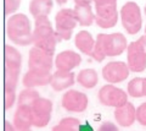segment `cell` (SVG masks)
<instances>
[{
    "label": "cell",
    "instance_id": "6da1fadb",
    "mask_svg": "<svg viewBox=\"0 0 146 131\" xmlns=\"http://www.w3.org/2000/svg\"><path fill=\"white\" fill-rule=\"evenodd\" d=\"M6 34L12 43L21 47L29 46L33 38V31L29 19L25 13H15L6 22Z\"/></svg>",
    "mask_w": 146,
    "mask_h": 131
},
{
    "label": "cell",
    "instance_id": "7a4b0ae2",
    "mask_svg": "<svg viewBox=\"0 0 146 131\" xmlns=\"http://www.w3.org/2000/svg\"><path fill=\"white\" fill-rule=\"evenodd\" d=\"M58 42L60 39H58V36L56 31L54 30L52 25L34 27L33 38H32V43L34 44V47L54 55Z\"/></svg>",
    "mask_w": 146,
    "mask_h": 131
},
{
    "label": "cell",
    "instance_id": "3957f363",
    "mask_svg": "<svg viewBox=\"0 0 146 131\" xmlns=\"http://www.w3.org/2000/svg\"><path fill=\"white\" fill-rule=\"evenodd\" d=\"M122 26L127 33L136 34L140 32L143 27V16H141V9L134 1H128L122 6L119 11Z\"/></svg>",
    "mask_w": 146,
    "mask_h": 131
},
{
    "label": "cell",
    "instance_id": "277c9868",
    "mask_svg": "<svg viewBox=\"0 0 146 131\" xmlns=\"http://www.w3.org/2000/svg\"><path fill=\"white\" fill-rule=\"evenodd\" d=\"M127 64L131 72H143L146 69V36L131 42L127 48Z\"/></svg>",
    "mask_w": 146,
    "mask_h": 131
},
{
    "label": "cell",
    "instance_id": "5b68a950",
    "mask_svg": "<svg viewBox=\"0 0 146 131\" xmlns=\"http://www.w3.org/2000/svg\"><path fill=\"white\" fill-rule=\"evenodd\" d=\"M78 25L74 9H61L55 16V31L58 36V39L68 40L71 39L73 30Z\"/></svg>",
    "mask_w": 146,
    "mask_h": 131
},
{
    "label": "cell",
    "instance_id": "8992f818",
    "mask_svg": "<svg viewBox=\"0 0 146 131\" xmlns=\"http://www.w3.org/2000/svg\"><path fill=\"white\" fill-rule=\"evenodd\" d=\"M99 101L102 105L119 108L128 103V93L124 92L122 88H118L111 83L102 86L98 93Z\"/></svg>",
    "mask_w": 146,
    "mask_h": 131
},
{
    "label": "cell",
    "instance_id": "52a82bcc",
    "mask_svg": "<svg viewBox=\"0 0 146 131\" xmlns=\"http://www.w3.org/2000/svg\"><path fill=\"white\" fill-rule=\"evenodd\" d=\"M32 110V121L33 126L38 129L45 128L50 119H51V113H52V102L48 98L40 97L39 99L31 105Z\"/></svg>",
    "mask_w": 146,
    "mask_h": 131
},
{
    "label": "cell",
    "instance_id": "ba28073f",
    "mask_svg": "<svg viewBox=\"0 0 146 131\" xmlns=\"http://www.w3.org/2000/svg\"><path fill=\"white\" fill-rule=\"evenodd\" d=\"M54 64H55L54 55L36 47L31 48L28 54V70L40 71V72H51Z\"/></svg>",
    "mask_w": 146,
    "mask_h": 131
},
{
    "label": "cell",
    "instance_id": "9c48e42d",
    "mask_svg": "<svg viewBox=\"0 0 146 131\" xmlns=\"http://www.w3.org/2000/svg\"><path fill=\"white\" fill-rule=\"evenodd\" d=\"M130 69L127 62L123 61H110L102 67V77L106 82L115 85L123 82L129 76Z\"/></svg>",
    "mask_w": 146,
    "mask_h": 131
},
{
    "label": "cell",
    "instance_id": "30bf717a",
    "mask_svg": "<svg viewBox=\"0 0 146 131\" xmlns=\"http://www.w3.org/2000/svg\"><path fill=\"white\" fill-rule=\"evenodd\" d=\"M89 99L88 96L83 92L76 91V89H70L65 92L61 98V104L63 109L71 113H82L88 108Z\"/></svg>",
    "mask_w": 146,
    "mask_h": 131
},
{
    "label": "cell",
    "instance_id": "8fae6325",
    "mask_svg": "<svg viewBox=\"0 0 146 131\" xmlns=\"http://www.w3.org/2000/svg\"><path fill=\"white\" fill-rule=\"evenodd\" d=\"M118 22L117 4L95 6V24L100 28L107 30L115 27Z\"/></svg>",
    "mask_w": 146,
    "mask_h": 131
},
{
    "label": "cell",
    "instance_id": "7c38bea8",
    "mask_svg": "<svg viewBox=\"0 0 146 131\" xmlns=\"http://www.w3.org/2000/svg\"><path fill=\"white\" fill-rule=\"evenodd\" d=\"M127 38L119 32L106 34L105 33V48H106V55L107 56H118L127 50L128 48Z\"/></svg>",
    "mask_w": 146,
    "mask_h": 131
},
{
    "label": "cell",
    "instance_id": "4fadbf2b",
    "mask_svg": "<svg viewBox=\"0 0 146 131\" xmlns=\"http://www.w3.org/2000/svg\"><path fill=\"white\" fill-rule=\"evenodd\" d=\"M82 62V56L73 50H63L58 53L55 58V67L58 71L71 72L73 69L79 66Z\"/></svg>",
    "mask_w": 146,
    "mask_h": 131
},
{
    "label": "cell",
    "instance_id": "5bb4252c",
    "mask_svg": "<svg viewBox=\"0 0 146 131\" xmlns=\"http://www.w3.org/2000/svg\"><path fill=\"white\" fill-rule=\"evenodd\" d=\"M115 119L122 128H129L136 121V108L130 102L115 109Z\"/></svg>",
    "mask_w": 146,
    "mask_h": 131
},
{
    "label": "cell",
    "instance_id": "9a60e30c",
    "mask_svg": "<svg viewBox=\"0 0 146 131\" xmlns=\"http://www.w3.org/2000/svg\"><path fill=\"white\" fill-rule=\"evenodd\" d=\"M76 83V76L74 72H67V71H58L54 72L51 75V81H50V86L54 91L61 92L65 89L72 87Z\"/></svg>",
    "mask_w": 146,
    "mask_h": 131
},
{
    "label": "cell",
    "instance_id": "2e32d148",
    "mask_svg": "<svg viewBox=\"0 0 146 131\" xmlns=\"http://www.w3.org/2000/svg\"><path fill=\"white\" fill-rule=\"evenodd\" d=\"M51 72H40V71H32L28 70L22 79V83L26 88H35L43 87V86L50 85L51 81Z\"/></svg>",
    "mask_w": 146,
    "mask_h": 131
},
{
    "label": "cell",
    "instance_id": "e0dca14e",
    "mask_svg": "<svg viewBox=\"0 0 146 131\" xmlns=\"http://www.w3.org/2000/svg\"><path fill=\"white\" fill-rule=\"evenodd\" d=\"M13 126L17 131L29 130L33 126L32 121V110L28 105H17V109L13 114Z\"/></svg>",
    "mask_w": 146,
    "mask_h": 131
},
{
    "label": "cell",
    "instance_id": "ac0fdd59",
    "mask_svg": "<svg viewBox=\"0 0 146 131\" xmlns=\"http://www.w3.org/2000/svg\"><path fill=\"white\" fill-rule=\"evenodd\" d=\"M4 64L6 69L21 71L22 67V55L15 47L5 44L4 47Z\"/></svg>",
    "mask_w": 146,
    "mask_h": 131
},
{
    "label": "cell",
    "instance_id": "d6986e66",
    "mask_svg": "<svg viewBox=\"0 0 146 131\" xmlns=\"http://www.w3.org/2000/svg\"><path fill=\"white\" fill-rule=\"evenodd\" d=\"M74 44L79 49V52L86 55H91L95 47V39L88 31H79L74 37Z\"/></svg>",
    "mask_w": 146,
    "mask_h": 131
},
{
    "label": "cell",
    "instance_id": "ffe728a7",
    "mask_svg": "<svg viewBox=\"0 0 146 131\" xmlns=\"http://www.w3.org/2000/svg\"><path fill=\"white\" fill-rule=\"evenodd\" d=\"M54 6V0H31L29 12L36 19L40 16H49Z\"/></svg>",
    "mask_w": 146,
    "mask_h": 131
},
{
    "label": "cell",
    "instance_id": "44dd1931",
    "mask_svg": "<svg viewBox=\"0 0 146 131\" xmlns=\"http://www.w3.org/2000/svg\"><path fill=\"white\" fill-rule=\"evenodd\" d=\"M74 12L78 25L80 26L88 27L95 22V12H93L91 5H74Z\"/></svg>",
    "mask_w": 146,
    "mask_h": 131
},
{
    "label": "cell",
    "instance_id": "7402d4cb",
    "mask_svg": "<svg viewBox=\"0 0 146 131\" xmlns=\"http://www.w3.org/2000/svg\"><path fill=\"white\" fill-rule=\"evenodd\" d=\"M77 82H78L82 87L86 89H91L99 82V75L94 69H84L79 71L78 76H77Z\"/></svg>",
    "mask_w": 146,
    "mask_h": 131
},
{
    "label": "cell",
    "instance_id": "603a6c76",
    "mask_svg": "<svg viewBox=\"0 0 146 131\" xmlns=\"http://www.w3.org/2000/svg\"><path fill=\"white\" fill-rule=\"evenodd\" d=\"M20 72L21 71L4 67V91L16 92L18 79H20Z\"/></svg>",
    "mask_w": 146,
    "mask_h": 131
},
{
    "label": "cell",
    "instance_id": "cb8c5ba5",
    "mask_svg": "<svg viewBox=\"0 0 146 131\" xmlns=\"http://www.w3.org/2000/svg\"><path fill=\"white\" fill-rule=\"evenodd\" d=\"M40 98L39 92L34 88H25L23 91H21L18 94L17 103L18 105H28L31 107L36 99Z\"/></svg>",
    "mask_w": 146,
    "mask_h": 131
},
{
    "label": "cell",
    "instance_id": "d4e9b609",
    "mask_svg": "<svg viewBox=\"0 0 146 131\" xmlns=\"http://www.w3.org/2000/svg\"><path fill=\"white\" fill-rule=\"evenodd\" d=\"M80 130V121L77 118H63L60 123L55 125L51 131H79Z\"/></svg>",
    "mask_w": 146,
    "mask_h": 131
},
{
    "label": "cell",
    "instance_id": "484cf974",
    "mask_svg": "<svg viewBox=\"0 0 146 131\" xmlns=\"http://www.w3.org/2000/svg\"><path fill=\"white\" fill-rule=\"evenodd\" d=\"M91 58L98 62H101L106 58V48H105V33H99L95 39V47L91 53Z\"/></svg>",
    "mask_w": 146,
    "mask_h": 131
},
{
    "label": "cell",
    "instance_id": "4316f807",
    "mask_svg": "<svg viewBox=\"0 0 146 131\" xmlns=\"http://www.w3.org/2000/svg\"><path fill=\"white\" fill-rule=\"evenodd\" d=\"M128 94L133 98H141L145 96L144 93V79L143 77H134L128 83Z\"/></svg>",
    "mask_w": 146,
    "mask_h": 131
},
{
    "label": "cell",
    "instance_id": "83f0119b",
    "mask_svg": "<svg viewBox=\"0 0 146 131\" xmlns=\"http://www.w3.org/2000/svg\"><path fill=\"white\" fill-rule=\"evenodd\" d=\"M21 5V0H4V13L5 15H11L18 10Z\"/></svg>",
    "mask_w": 146,
    "mask_h": 131
},
{
    "label": "cell",
    "instance_id": "f1b7e54d",
    "mask_svg": "<svg viewBox=\"0 0 146 131\" xmlns=\"http://www.w3.org/2000/svg\"><path fill=\"white\" fill-rule=\"evenodd\" d=\"M16 102V92L4 91V109L9 110Z\"/></svg>",
    "mask_w": 146,
    "mask_h": 131
},
{
    "label": "cell",
    "instance_id": "f546056e",
    "mask_svg": "<svg viewBox=\"0 0 146 131\" xmlns=\"http://www.w3.org/2000/svg\"><path fill=\"white\" fill-rule=\"evenodd\" d=\"M136 121L140 125L146 126V102L136 108Z\"/></svg>",
    "mask_w": 146,
    "mask_h": 131
},
{
    "label": "cell",
    "instance_id": "4dcf8cb0",
    "mask_svg": "<svg viewBox=\"0 0 146 131\" xmlns=\"http://www.w3.org/2000/svg\"><path fill=\"white\" fill-rule=\"evenodd\" d=\"M98 131H119L118 126L116 124H113L112 121H105L99 126Z\"/></svg>",
    "mask_w": 146,
    "mask_h": 131
},
{
    "label": "cell",
    "instance_id": "1f68e13d",
    "mask_svg": "<svg viewBox=\"0 0 146 131\" xmlns=\"http://www.w3.org/2000/svg\"><path fill=\"white\" fill-rule=\"evenodd\" d=\"M95 6L98 5H110V4H117V0H93Z\"/></svg>",
    "mask_w": 146,
    "mask_h": 131
},
{
    "label": "cell",
    "instance_id": "d6a6232c",
    "mask_svg": "<svg viewBox=\"0 0 146 131\" xmlns=\"http://www.w3.org/2000/svg\"><path fill=\"white\" fill-rule=\"evenodd\" d=\"M16 128L13 126V124H10L7 120H5V123H4V131H15Z\"/></svg>",
    "mask_w": 146,
    "mask_h": 131
},
{
    "label": "cell",
    "instance_id": "836d02e7",
    "mask_svg": "<svg viewBox=\"0 0 146 131\" xmlns=\"http://www.w3.org/2000/svg\"><path fill=\"white\" fill-rule=\"evenodd\" d=\"M93 0H74L76 5H91Z\"/></svg>",
    "mask_w": 146,
    "mask_h": 131
},
{
    "label": "cell",
    "instance_id": "e575fe53",
    "mask_svg": "<svg viewBox=\"0 0 146 131\" xmlns=\"http://www.w3.org/2000/svg\"><path fill=\"white\" fill-rule=\"evenodd\" d=\"M56 1V4H58V5H63V4H66L68 0H55Z\"/></svg>",
    "mask_w": 146,
    "mask_h": 131
},
{
    "label": "cell",
    "instance_id": "d590c367",
    "mask_svg": "<svg viewBox=\"0 0 146 131\" xmlns=\"http://www.w3.org/2000/svg\"><path fill=\"white\" fill-rule=\"evenodd\" d=\"M144 93H145V97H146V77H144Z\"/></svg>",
    "mask_w": 146,
    "mask_h": 131
},
{
    "label": "cell",
    "instance_id": "8d00e7d4",
    "mask_svg": "<svg viewBox=\"0 0 146 131\" xmlns=\"http://www.w3.org/2000/svg\"><path fill=\"white\" fill-rule=\"evenodd\" d=\"M144 12H145V16H146V5H145V9H144ZM145 36H146V26H145Z\"/></svg>",
    "mask_w": 146,
    "mask_h": 131
},
{
    "label": "cell",
    "instance_id": "74e56055",
    "mask_svg": "<svg viewBox=\"0 0 146 131\" xmlns=\"http://www.w3.org/2000/svg\"><path fill=\"white\" fill-rule=\"evenodd\" d=\"M21 131H31V129L29 130H21Z\"/></svg>",
    "mask_w": 146,
    "mask_h": 131
}]
</instances>
